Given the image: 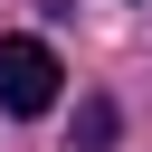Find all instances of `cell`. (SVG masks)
<instances>
[{
    "instance_id": "6da1fadb",
    "label": "cell",
    "mask_w": 152,
    "mask_h": 152,
    "mask_svg": "<svg viewBox=\"0 0 152 152\" xmlns=\"http://www.w3.org/2000/svg\"><path fill=\"white\" fill-rule=\"evenodd\" d=\"M57 48L48 38H0V114H48L57 104Z\"/></svg>"
},
{
    "instance_id": "7a4b0ae2",
    "label": "cell",
    "mask_w": 152,
    "mask_h": 152,
    "mask_svg": "<svg viewBox=\"0 0 152 152\" xmlns=\"http://www.w3.org/2000/svg\"><path fill=\"white\" fill-rule=\"evenodd\" d=\"M104 142H114V104L86 95V104H76V152H104Z\"/></svg>"
}]
</instances>
